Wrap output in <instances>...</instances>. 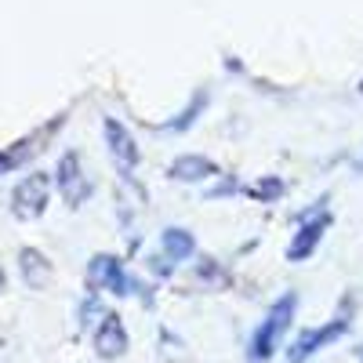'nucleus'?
I'll list each match as a JSON object with an SVG mask.
<instances>
[{
	"label": "nucleus",
	"instance_id": "2eb2a0df",
	"mask_svg": "<svg viewBox=\"0 0 363 363\" xmlns=\"http://www.w3.org/2000/svg\"><path fill=\"white\" fill-rule=\"evenodd\" d=\"M236 193H244V186H240L236 178L222 174V182H218V186H211V189H207V200H222V196H236Z\"/></svg>",
	"mask_w": 363,
	"mask_h": 363
},
{
	"label": "nucleus",
	"instance_id": "1a4fd4ad",
	"mask_svg": "<svg viewBox=\"0 0 363 363\" xmlns=\"http://www.w3.org/2000/svg\"><path fill=\"white\" fill-rule=\"evenodd\" d=\"M95 349L102 359H116V356H124L128 352V327L124 320H120L116 313H106L95 327Z\"/></svg>",
	"mask_w": 363,
	"mask_h": 363
},
{
	"label": "nucleus",
	"instance_id": "f3484780",
	"mask_svg": "<svg viewBox=\"0 0 363 363\" xmlns=\"http://www.w3.org/2000/svg\"><path fill=\"white\" fill-rule=\"evenodd\" d=\"M356 356H359V359H363V345H359V349H356Z\"/></svg>",
	"mask_w": 363,
	"mask_h": 363
},
{
	"label": "nucleus",
	"instance_id": "f257e3e1",
	"mask_svg": "<svg viewBox=\"0 0 363 363\" xmlns=\"http://www.w3.org/2000/svg\"><path fill=\"white\" fill-rule=\"evenodd\" d=\"M294 316H298V291H284L269 306L265 320L255 327V335L247 342V363H269L272 356H277V349H280L284 335L291 330Z\"/></svg>",
	"mask_w": 363,
	"mask_h": 363
},
{
	"label": "nucleus",
	"instance_id": "f8f14e48",
	"mask_svg": "<svg viewBox=\"0 0 363 363\" xmlns=\"http://www.w3.org/2000/svg\"><path fill=\"white\" fill-rule=\"evenodd\" d=\"M244 193L255 196L258 203H277V200H284V193H287V182H284L280 174H262L255 186H247Z\"/></svg>",
	"mask_w": 363,
	"mask_h": 363
},
{
	"label": "nucleus",
	"instance_id": "20e7f679",
	"mask_svg": "<svg viewBox=\"0 0 363 363\" xmlns=\"http://www.w3.org/2000/svg\"><path fill=\"white\" fill-rule=\"evenodd\" d=\"M51 203V178L48 174H26L15 193H11V211L18 218H40Z\"/></svg>",
	"mask_w": 363,
	"mask_h": 363
},
{
	"label": "nucleus",
	"instance_id": "7ed1b4c3",
	"mask_svg": "<svg viewBox=\"0 0 363 363\" xmlns=\"http://www.w3.org/2000/svg\"><path fill=\"white\" fill-rule=\"evenodd\" d=\"M349 330V301L342 306V313L335 320H327L320 327H309V330H301V335L291 342V352H287V363H309L320 349H327L330 342H338L342 335Z\"/></svg>",
	"mask_w": 363,
	"mask_h": 363
},
{
	"label": "nucleus",
	"instance_id": "9d476101",
	"mask_svg": "<svg viewBox=\"0 0 363 363\" xmlns=\"http://www.w3.org/2000/svg\"><path fill=\"white\" fill-rule=\"evenodd\" d=\"M160 251H164V258L178 269L182 262H193V258H196V236H193L189 229H182V225H167V229L160 233Z\"/></svg>",
	"mask_w": 363,
	"mask_h": 363
},
{
	"label": "nucleus",
	"instance_id": "9b49d317",
	"mask_svg": "<svg viewBox=\"0 0 363 363\" xmlns=\"http://www.w3.org/2000/svg\"><path fill=\"white\" fill-rule=\"evenodd\" d=\"M211 106V91L207 87H200V91H193V99H189V106L186 109H178L171 120H164L160 124V131H171V135H186L196 120H200V113Z\"/></svg>",
	"mask_w": 363,
	"mask_h": 363
},
{
	"label": "nucleus",
	"instance_id": "0eeeda50",
	"mask_svg": "<svg viewBox=\"0 0 363 363\" xmlns=\"http://www.w3.org/2000/svg\"><path fill=\"white\" fill-rule=\"evenodd\" d=\"M55 182H58V189H62V196H66L69 207H80L91 193H95V186H91L87 174L80 171V153H66L62 160H58Z\"/></svg>",
	"mask_w": 363,
	"mask_h": 363
},
{
	"label": "nucleus",
	"instance_id": "dca6fc26",
	"mask_svg": "<svg viewBox=\"0 0 363 363\" xmlns=\"http://www.w3.org/2000/svg\"><path fill=\"white\" fill-rule=\"evenodd\" d=\"M0 291H4V272H0Z\"/></svg>",
	"mask_w": 363,
	"mask_h": 363
},
{
	"label": "nucleus",
	"instance_id": "39448f33",
	"mask_svg": "<svg viewBox=\"0 0 363 363\" xmlns=\"http://www.w3.org/2000/svg\"><path fill=\"white\" fill-rule=\"evenodd\" d=\"M91 284L95 287H106V291H113V294H120V298H128V294H138V291H145L131 272L124 269V262L120 258H113V255H99V258H91Z\"/></svg>",
	"mask_w": 363,
	"mask_h": 363
},
{
	"label": "nucleus",
	"instance_id": "f03ea898",
	"mask_svg": "<svg viewBox=\"0 0 363 363\" xmlns=\"http://www.w3.org/2000/svg\"><path fill=\"white\" fill-rule=\"evenodd\" d=\"M294 222H298V233L291 236V244H287V262L298 265V262H309L316 255V247L323 244L330 222H335V215H330V207H327V196H320L313 207H306Z\"/></svg>",
	"mask_w": 363,
	"mask_h": 363
},
{
	"label": "nucleus",
	"instance_id": "a211bd4d",
	"mask_svg": "<svg viewBox=\"0 0 363 363\" xmlns=\"http://www.w3.org/2000/svg\"><path fill=\"white\" fill-rule=\"evenodd\" d=\"M356 171H363V160H359V164H356Z\"/></svg>",
	"mask_w": 363,
	"mask_h": 363
},
{
	"label": "nucleus",
	"instance_id": "6e6552de",
	"mask_svg": "<svg viewBox=\"0 0 363 363\" xmlns=\"http://www.w3.org/2000/svg\"><path fill=\"white\" fill-rule=\"evenodd\" d=\"M167 178H171V182H186V186H200V182H207V178H222V174H218V164L211 160V157L182 153V157L171 160Z\"/></svg>",
	"mask_w": 363,
	"mask_h": 363
},
{
	"label": "nucleus",
	"instance_id": "423d86ee",
	"mask_svg": "<svg viewBox=\"0 0 363 363\" xmlns=\"http://www.w3.org/2000/svg\"><path fill=\"white\" fill-rule=\"evenodd\" d=\"M102 131H106V145H109V153H113L120 174L131 178V171L142 164V149H138L135 135H131L124 124H120L116 116H106V120H102Z\"/></svg>",
	"mask_w": 363,
	"mask_h": 363
},
{
	"label": "nucleus",
	"instance_id": "4468645a",
	"mask_svg": "<svg viewBox=\"0 0 363 363\" xmlns=\"http://www.w3.org/2000/svg\"><path fill=\"white\" fill-rule=\"evenodd\" d=\"M196 277H200L203 284H225V269H222L215 258H200V262H196Z\"/></svg>",
	"mask_w": 363,
	"mask_h": 363
},
{
	"label": "nucleus",
	"instance_id": "ddd939ff",
	"mask_svg": "<svg viewBox=\"0 0 363 363\" xmlns=\"http://www.w3.org/2000/svg\"><path fill=\"white\" fill-rule=\"evenodd\" d=\"M22 272H26V280L29 284H44L48 277H51V265L44 262V255H37V251H22Z\"/></svg>",
	"mask_w": 363,
	"mask_h": 363
}]
</instances>
